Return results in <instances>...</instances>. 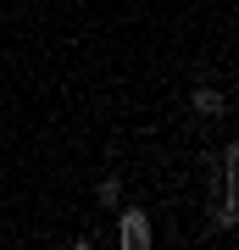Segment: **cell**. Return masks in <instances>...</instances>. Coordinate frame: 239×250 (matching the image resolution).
I'll return each instance as SVG.
<instances>
[{"label":"cell","mask_w":239,"mask_h":250,"mask_svg":"<svg viewBox=\"0 0 239 250\" xmlns=\"http://www.w3.org/2000/svg\"><path fill=\"white\" fill-rule=\"evenodd\" d=\"M117 239H123V250H145V245H151V223H145V211H123Z\"/></svg>","instance_id":"6da1fadb"},{"label":"cell","mask_w":239,"mask_h":250,"mask_svg":"<svg viewBox=\"0 0 239 250\" xmlns=\"http://www.w3.org/2000/svg\"><path fill=\"white\" fill-rule=\"evenodd\" d=\"M189 100H195V111H200V117H217V111H222V95H217V89H206V83H200Z\"/></svg>","instance_id":"7a4b0ae2"},{"label":"cell","mask_w":239,"mask_h":250,"mask_svg":"<svg viewBox=\"0 0 239 250\" xmlns=\"http://www.w3.org/2000/svg\"><path fill=\"white\" fill-rule=\"evenodd\" d=\"M95 195H100V206H117V200H123V184H117V178H100Z\"/></svg>","instance_id":"3957f363"}]
</instances>
